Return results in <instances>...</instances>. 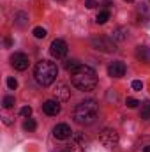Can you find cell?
Here are the masks:
<instances>
[{
    "label": "cell",
    "instance_id": "ac0fdd59",
    "mask_svg": "<svg viewBox=\"0 0 150 152\" xmlns=\"http://www.w3.org/2000/svg\"><path fill=\"white\" fill-rule=\"evenodd\" d=\"M79 66H81V64H79V62H76V60H67V62H66V69H67L71 75L74 73V71L78 69V67H79Z\"/></svg>",
    "mask_w": 150,
    "mask_h": 152
},
{
    "label": "cell",
    "instance_id": "52a82bcc",
    "mask_svg": "<svg viewBox=\"0 0 150 152\" xmlns=\"http://www.w3.org/2000/svg\"><path fill=\"white\" fill-rule=\"evenodd\" d=\"M87 143H88V140H87L85 134H81V133H74V134L71 136V145H69V149H71L73 152H85Z\"/></svg>",
    "mask_w": 150,
    "mask_h": 152
},
{
    "label": "cell",
    "instance_id": "9a60e30c",
    "mask_svg": "<svg viewBox=\"0 0 150 152\" xmlns=\"http://www.w3.org/2000/svg\"><path fill=\"white\" fill-rule=\"evenodd\" d=\"M110 20V11L108 9H104V11H101L99 14H97V18H95V21L99 23V25H103V23H106Z\"/></svg>",
    "mask_w": 150,
    "mask_h": 152
},
{
    "label": "cell",
    "instance_id": "8992f818",
    "mask_svg": "<svg viewBox=\"0 0 150 152\" xmlns=\"http://www.w3.org/2000/svg\"><path fill=\"white\" fill-rule=\"evenodd\" d=\"M67 51H69L67 42L62 41V39H55V41L51 42V46H50V53H51L53 58H64V57L67 55Z\"/></svg>",
    "mask_w": 150,
    "mask_h": 152
},
{
    "label": "cell",
    "instance_id": "9c48e42d",
    "mask_svg": "<svg viewBox=\"0 0 150 152\" xmlns=\"http://www.w3.org/2000/svg\"><path fill=\"white\" fill-rule=\"evenodd\" d=\"M53 136L57 140H67L73 136V129L67 126V124H57L53 127Z\"/></svg>",
    "mask_w": 150,
    "mask_h": 152
},
{
    "label": "cell",
    "instance_id": "d6986e66",
    "mask_svg": "<svg viewBox=\"0 0 150 152\" xmlns=\"http://www.w3.org/2000/svg\"><path fill=\"white\" fill-rule=\"evenodd\" d=\"M2 104H4V108H11V106H14V97H12V96H5L4 101H2Z\"/></svg>",
    "mask_w": 150,
    "mask_h": 152
},
{
    "label": "cell",
    "instance_id": "ffe728a7",
    "mask_svg": "<svg viewBox=\"0 0 150 152\" xmlns=\"http://www.w3.org/2000/svg\"><path fill=\"white\" fill-rule=\"evenodd\" d=\"M34 36H36L37 39L46 37V30H44L42 27H36V28H34Z\"/></svg>",
    "mask_w": 150,
    "mask_h": 152
},
{
    "label": "cell",
    "instance_id": "3957f363",
    "mask_svg": "<svg viewBox=\"0 0 150 152\" xmlns=\"http://www.w3.org/2000/svg\"><path fill=\"white\" fill-rule=\"evenodd\" d=\"M58 76V67L55 62H50V60H41L37 66H36V80H37L39 85L42 87H50Z\"/></svg>",
    "mask_w": 150,
    "mask_h": 152
},
{
    "label": "cell",
    "instance_id": "7402d4cb",
    "mask_svg": "<svg viewBox=\"0 0 150 152\" xmlns=\"http://www.w3.org/2000/svg\"><path fill=\"white\" fill-rule=\"evenodd\" d=\"M125 104H127V108H136V106L140 104V101H136L134 97H127V101H125Z\"/></svg>",
    "mask_w": 150,
    "mask_h": 152
},
{
    "label": "cell",
    "instance_id": "30bf717a",
    "mask_svg": "<svg viewBox=\"0 0 150 152\" xmlns=\"http://www.w3.org/2000/svg\"><path fill=\"white\" fill-rule=\"evenodd\" d=\"M60 110H62V106H60V103H58L57 99H48V101L42 104V112H44L46 115H50V117L58 115Z\"/></svg>",
    "mask_w": 150,
    "mask_h": 152
},
{
    "label": "cell",
    "instance_id": "7c38bea8",
    "mask_svg": "<svg viewBox=\"0 0 150 152\" xmlns=\"http://www.w3.org/2000/svg\"><path fill=\"white\" fill-rule=\"evenodd\" d=\"M108 75L111 76V78H122V76L125 75V64L124 62H111L110 64V67H108Z\"/></svg>",
    "mask_w": 150,
    "mask_h": 152
},
{
    "label": "cell",
    "instance_id": "5bb4252c",
    "mask_svg": "<svg viewBox=\"0 0 150 152\" xmlns=\"http://www.w3.org/2000/svg\"><path fill=\"white\" fill-rule=\"evenodd\" d=\"M127 36H129V30L124 28V27H118V28L113 30V41H125Z\"/></svg>",
    "mask_w": 150,
    "mask_h": 152
},
{
    "label": "cell",
    "instance_id": "6da1fadb",
    "mask_svg": "<svg viewBox=\"0 0 150 152\" xmlns=\"http://www.w3.org/2000/svg\"><path fill=\"white\" fill-rule=\"evenodd\" d=\"M71 76H73V85L76 88L83 90V92H90L97 85V75H95V71L90 66H83L81 64Z\"/></svg>",
    "mask_w": 150,
    "mask_h": 152
},
{
    "label": "cell",
    "instance_id": "d4e9b609",
    "mask_svg": "<svg viewBox=\"0 0 150 152\" xmlns=\"http://www.w3.org/2000/svg\"><path fill=\"white\" fill-rule=\"evenodd\" d=\"M85 5H87L88 9H94V7L97 5V2H95V0H87V2H85Z\"/></svg>",
    "mask_w": 150,
    "mask_h": 152
},
{
    "label": "cell",
    "instance_id": "4fadbf2b",
    "mask_svg": "<svg viewBox=\"0 0 150 152\" xmlns=\"http://www.w3.org/2000/svg\"><path fill=\"white\" fill-rule=\"evenodd\" d=\"M136 58L145 62V64H150V48L149 46H138L136 48Z\"/></svg>",
    "mask_w": 150,
    "mask_h": 152
},
{
    "label": "cell",
    "instance_id": "8fae6325",
    "mask_svg": "<svg viewBox=\"0 0 150 152\" xmlns=\"http://www.w3.org/2000/svg\"><path fill=\"white\" fill-rule=\"evenodd\" d=\"M55 97H57V101L58 99L60 101H69L71 99V88L66 83H57V87H55Z\"/></svg>",
    "mask_w": 150,
    "mask_h": 152
},
{
    "label": "cell",
    "instance_id": "7a4b0ae2",
    "mask_svg": "<svg viewBox=\"0 0 150 152\" xmlns=\"http://www.w3.org/2000/svg\"><path fill=\"white\" fill-rule=\"evenodd\" d=\"M97 113H99V106L94 99H87L83 103H79L78 106L74 108V122L79 124V126H90L95 122L97 118Z\"/></svg>",
    "mask_w": 150,
    "mask_h": 152
},
{
    "label": "cell",
    "instance_id": "cb8c5ba5",
    "mask_svg": "<svg viewBox=\"0 0 150 152\" xmlns=\"http://www.w3.org/2000/svg\"><path fill=\"white\" fill-rule=\"evenodd\" d=\"M141 88H143V83L140 80H134L133 81V90H141Z\"/></svg>",
    "mask_w": 150,
    "mask_h": 152
},
{
    "label": "cell",
    "instance_id": "277c9868",
    "mask_svg": "<svg viewBox=\"0 0 150 152\" xmlns=\"http://www.w3.org/2000/svg\"><path fill=\"white\" fill-rule=\"evenodd\" d=\"M92 46L97 51H104V53H113L117 50L115 41H111V39H108V37H94L92 39Z\"/></svg>",
    "mask_w": 150,
    "mask_h": 152
},
{
    "label": "cell",
    "instance_id": "5b68a950",
    "mask_svg": "<svg viewBox=\"0 0 150 152\" xmlns=\"http://www.w3.org/2000/svg\"><path fill=\"white\" fill-rule=\"evenodd\" d=\"M101 143L104 147H108V149L117 147L118 145V133L115 129H110V127L103 129V133H101Z\"/></svg>",
    "mask_w": 150,
    "mask_h": 152
},
{
    "label": "cell",
    "instance_id": "2e32d148",
    "mask_svg": "<svg viewBox=\"0 0 150 152\" xmlns=\"http://www.w3.org/2000/svg\"><path fill=\"white\" fill-rule=\"evenodd\" d=\"M140 117H141L143 120H150V103H143V104H141Z\"/></svg>",
    "mask_w": 150,
    "mask_h": 152
},
{
    "label": "cell",
    "instance_id": "603a6c76",
    "mask_svg": "<svg viewBox=\"0 0 150 152\" xmlns=\"http://www.w3.org/2000/svg\"><path fill=\"white\" fill-rule=\"evenodd\" d=\"M20 113L23 115V117H30V115H32V108H30V106H23Z\"/></svg>",
    "mask_w": 150,
    "mask_h": 152
},
{
    "label": "cell",
    "instance_id": "83f0119b",
    "mask_svg": "<svg viewBox=\"0 0 150 152\" xmlns=\"http://www.w3.org/2000/svg\"><path fill=\"white\" fill-rule=\"evenodd\" d=\"M124 2H133V0H124Z\"/></svg>",
    "mask_w": 150,
    "mask_h": 152
},
{
    "label": "cell",
    "instance_id": "ba28073f",
    "mask_svg": "<svg viewBox=\"0 0 150 152\" xmlns=\"http://www.w3.org/2000/svg\"><path fill=\"white\" fill-rule=\"evenodd\" d=\"M11 66L16 69V71H25V69H28V66H30V60H28V57L25 55V53H14L12 57H11Z\"/></svg>",
    "mask_w": 150,
    "mask_h": 152
},
{
    "label": "cell",
    "instance_id": "44dd1931",
    "mask_svg": "<svg viewBox=\"0 0 150 152\" xmlns=\"http://www.w3.org/2000/svg\"><path fill=\"white\" fill-rule=\"evenodd\" d=\"M7 87H9L11 90H16V88H18V81H16V78H7Z\"/></svg>",
    "mask_w": 150,
    "mask_h": 152
},
{
    "label": "cell",
    "instance_id": "484cf974",
    "mask_svg": "<svg viewBox=\"0 0 150 152\" xmlns=\"http://www.w3.org/2000/svg\"><path fill=\"white\" fill-rule=\"evenodd\" d=\"M11 44H12V39L7 37V39H5V46H11Z\"/></svg>",
    "mask_w": 150,
    "mask_h": 152
},
{
    "label": "cell",
    "instance_id": "e0dca14e",
    "mask_svg": "<svg viewBox=\"0 0 150 152\" xmlns=\"http://www.w3.org/2000/svg\"><path fill=\"white\" fill-rule=\"evenodd\" d=\"M36 127H37V122H36L34 118H27L25 124H23V129H25V131H34Z\"/></svg>",
    "mask_w": 150,
    "mask_h": 152
},
{
    "label": "cell",
    "instance_id": "4316f807",
    "mask_svg": "<svg viewBox=\"0 0 150 152\" xmlns=\"http://www.w3.org/2000/svg\"><path fill=\"white\" fill-rule=\"evenodd\" d=\"M143 152H150V145H147V147L143 149Z\"/></svg>",
    "mask_w": 150,
    "mask_h": 152
}]
</instances>
